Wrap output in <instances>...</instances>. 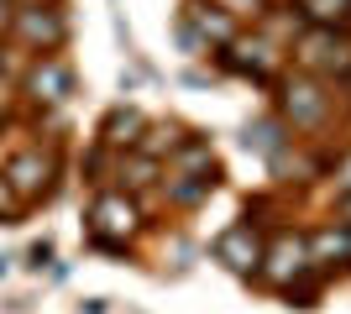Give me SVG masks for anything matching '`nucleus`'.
<instances>
[{
    "label": "nucleus",
    "instance_id": "nucleus-1",
    "mask_svg": "<svg viewBox=\"0 0 351 314\" xmlns=\"http://www.w3.org/2000/svg\"><path fill=\"white\" fill-rule=\"evenodd\" d=\"M220 257H231V267H252L257 262V241L247 246V231H231V236L220 241Z\"/></svg>",
    "mask_w": 351,
    "mask_h": 314
},
{
    "label": "nucleus",
    "instance_id": "nucleus-2",
    "mask_svg": "<svg viewBox=\"0 0 351 314\" xmlns=\"http://www.w3.org/2000/svg\"><path fill=\"white\" fill-rule=\"evenodd\" d=\"M304 11H309V16H320V21H330V16L351 11V0H304Z\"/></svg>",
    "mask_w": 351,
    "mask_h": 314
}]
</instances>
